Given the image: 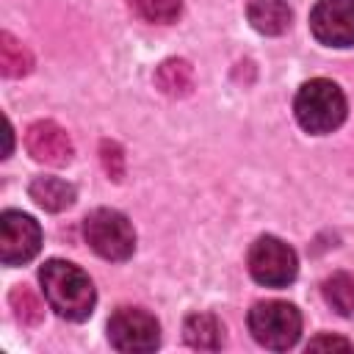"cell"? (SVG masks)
I'll return each instance as SVG.
<instances>
[{"mask_svg": "<svg viewBox=\"0 0 354 354\" xmlns=\"http://www.w3.org/2000/svg\"><path fill=\"white\" fill-rule=\"evenodd\" d=\"M28 194H30V199H33L39 207H44V210H50V213H58V210L72 207V202H75V196H77L75 185L66 183V180H61V177H36V180L30 183Z\"/></svg>", "mask_w": 354, "mask_h": 354, "instance_id": "obj_12", "label": "cell"}, {"mask_svg": "<svg viewBox=\"0 0 354 354\" xmlns=\"http://www.w3.org/2000/svg\"><path fill=\"white\" fill-rule=\"evenodd\" d=\"M33 66L30 50L11 33H0V72L6 77H22Z\"/></svg>", "mask_w": 354, "mask_h": 354, "instance_id": "obj_15", "label": "cell"}, {"mask_svg": "<svg viewBox=\"0 0 354 354\" xmlns=\"http://www.w3.org/2000/svg\"><path fill=\"white\" fill-rule=\"evenodd\" d=\"M246 321H249L252 337L271 351H285L296 346L301 335V313L290 301H279V299L257 301L249 310Z\"/></svg>", "mask_w": 354, "mask_h": 354, "instance_id": "obj_3", "label": "cell"}, {"mask_svg": "<svg viewBox=\"0 0 354 354\" xmlns=\"http://www.w3.org/2000/svg\"><path fill=\"white\" fill-rule=\"evenodd\" d=\"M25 149L33 160L39 163H47V166H66L75 155V147H72V138L69 133L50 122V119H41V122H33L25 133Z\"/></svg>", "mask_w": 354, "mask_h": 354, "instance_id": "obj_9", "label": "cell"}, {"mask_svg": "<svg viewBox=\"0 0 354 354\" xmlns=\"http://www.w3.org/2000/svg\"><path fill=\"white\" fill-rule=\"evenodd\" d=\"M307 348H313V351H321V348H343V351H348V348H351V343H348L346 337H332V335H321V337H313Z\"/></svg>", "mask_w": 354, "mask_h": 354, "instance_id": "obj_19", "label": "cell"}, {"mask_svg": "<svg viewBox=\"0 0 354 354\" xmlns=\"http://www.w3.org/2000/svg\"><path fill=\"white\" fill-rule=\"evenodd\" d=\"M41 249V227L22 210H6L0 216V260L3 266H22Z\"/></svg>", "mask_w": 354, "mask_h": 354, "instance_id": "obj_7", "label": "cell"}, {"mask_svg": "<svg viewBox=\"0 0 354 354\" xmlns=\"http://www.w3.org/2000/svg\"><path fill=\"white\" fill-rule=\"evenodd\" d=\"M130 8L147 22L169 25V22H174L180 17L183 0H130Z\"/></svg>", "mask_w": 354, "mask_h": 354, "instance_id": "obj_17", "label": "cell"}, {"mask_svg": "<svg viewBox=\"0 0 354 354\" xmlns=\"http://www.w3.org/2000/svg\"><path fill=\"white\" fill-rule=\"evenodd\" d=\"M155 86L166 97H188L194 88V69L185 58H166L155 69Z\"/></svg>", "mask_w": 354, "mask_h": 354, "instance_id": "obj_13", "label": "cell"}, {"mask_svg": "<svg viewBox=\"0 0 354 354\" xmlns=\"http://www.w3.org/2000/svg\"><path fill=\"white\" fill-rule=\"evenodd\" d=\"M108 340L116 351L147 354L160 346V324L144 307H119L108 318Z\"/></svg>", "mask_w": 354, "mask_h": 354, "instance_id": "obj_6", "label": "cell"}, {"mask_svg": "<svg viewBox=\"0 0 354 354\" xmlns=\"http://www.w3.org/2000/svg\"><path fill=\"white\" fill-rule=\"evenodd\" d=\"M102 163H105V171L113 177V180H122L124 169H122V149L111 141H102Z\"/></svg>", "mask_w": 354, "mask_h": 354, "instance_id": "obj_18", "label": "cell"}, {"mask_svg": "<svg viewBox=\"0 0 354 354\" xmlns=\"http://www.w3.org/2000/svg\"><path fill=\"white\" fill-rule=\"evenodd\" d=\"M83 238L102 260L122 263L136 252V230L130 218L111 207H97L86 216Z\"/></svg>", "mask_w": 354, "mask_h": 354, "instance_id": "obj_4", "label": "cell"}, {"mask_svg": "<svg viewBox=\"0 0 354 354\" xmlns=\"http://www.w3.org/2000/svg\"><path fill=\"white\" fill-rule=\"evenodd\" d=\"M183 337L191 348L199 351H216L224 346V326L210 313H194L183 324Z\"/></svg>", "mask_w": 354, "mask_h": 354, "instance_id": "obj_11", "label": "cell"}, {"mask_svg": "<svg viewBox=\"0 0 354 354\" xmlns=\"http://www.w3.org/2000/svg\"><path fill=\"white\" fill-rule=\"evenodd\" d=\"M346 94L337 83L326 77H313L299 86L296 100H293V113L301 130L313 136H324L337 130L346 122Z\"/></svg>", "mask_w": 354, "mask_h": 354, "instance_id": "obj_2", "label": "cell"}, {"mask_svg": "<svg viewBox=\"0 0 354 354\" xmlns=\"http://www.w3.org/2000/svg\"><path fill=\"white\" fill-rule=\"evenodd\" d=\"M324 299L326 304L343 315V318H354V274L348 271H337L332 277L324 279Z\"/></svg>", "mask_w": 354, "mask_h": 354, "instance_id": "obj_14", "label": "cell"}, {"mask_svg": "<svg viewBox=\"0 0 354 354\" xmlns=\"http://www.w3.org/2000/svg\"><path fill=\"white\" fill-rule=\"evenodd\" d=\"M8 301H11V310H14V318L25 326H36L44 315V304L39 301V296L28 285H17L8 293Z\"/></svg>", "mask_w": 354, "mask_h": 354, "instance_id": "obj_16", "label": "cell"}, {"mask_svg": "<svg viewBox=\"0 0 354 354\" xmlns=\"http://www.w3.org/2000/svg\"><path fill=\"white\" fill-rule=\"evenodd\" d=\"M310 30L326 47H351L354 0H318L310 11Z\"/></svg>", "mask_w": 354, "mask_h": 354, "instance_id": "obj_8", "label": "cell"}, {"mask_svg": "<svg viewBox=\"0 0 354 354\" xmlns=\"http://www.w3.org/2000/svg\"><path fill=\"white\" fill-rule=\"evenodd\" d=\"M246 14H249L252 28L263 36L285 33L290 28V19H293V11L285 0H252Z\"/></svg>", "mask_w": 354, "mask_h": 354, "instance_id": "obj_10", "label": "cell"}, {"mask_svg": "<svg viewBox=\"0 0 354 354\" xmlns=\"http://www.w3.org/2000/svg\"><path fill=\"white\" fill-rule=\"evenodd\" d=\"M246 266L254 282L266 288H285L299 274V257L296 252L274 235H260L246 254Z\"/></svg>", "mask_w": 354, "mask_h": 354, "instance_id": "obj_5", "label": "cell"}, {"mask_svg": "<svg viewBox=\"0 0 354 354\" xmlns=\"http://www.w3.org/2000/svg\"><path fill=\"white\" fill-rule=\"evenodd\" d=\"M47 304L66 321H86L94 313L97 293L88 274L69 260H47L39 271Z\"/></svg>", "mask_w": 354, "mask_h": 354, "instance_id": "obj_1", "label": "cell"}]
</instances>
